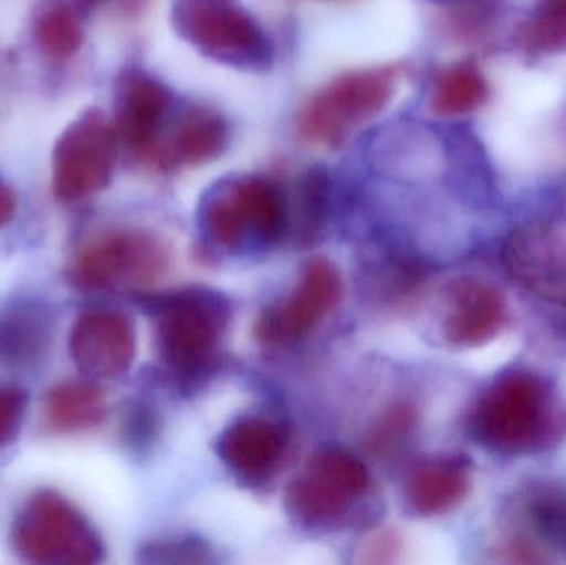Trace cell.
I'll use <instances>...</instances> for the list:
<instances>
[{"mask_svg":"<svg viewBox=\"0 0 566 565\" xmlns=\"http://www.w3.org/2000/svg\"><path fill=\"white\" fill-rule=\"evenodd\" d=\"M371 490L361 458L338 447L316 450L285 491V508L310 530H335L355 513Z\"/></svg>","mask_w":566,"mask_h":565,"instance_id":"277c9868","label":"cell"},{"mask_svg":"<svg viewBox=\"0 0 566 565\" xmlns=\"http://www.w3.org/2000/svg\"><path fill=\"white\" fill-rule=\"evenodd\" d=\"M518 46L534 55L566 52V0H544L515 35Z\"/></svg>","mask_w":566,"mask_h":565,"instance_id":"7402d4cb","label":"cell"},{"mask_svg":"<svg viewBox=\"0 0 566 565\" xmlns=\"http://www.w3.org/2000/svg\"><path fill=\"white\" fill-rule=\"evenodd\" d=\"M168 264V249L158 236L122 229L86 245L72 275L76 285L88 291H138L161 279Z\"/></svg>","mask_w":566,"mask_h":565,"instance_id":"ba28073f","label":"cell"},{"mask_svg":"<svg viewBox=\"0 0 566 565\" xmlns=\"http://www.w3.org/2000/svg\"><path fill=\"white\" fill-rule=\"evenodd\" d=\"M515 520L522 540L511 544L509 553L524 554L525 561H538V547L566 554V486L541 483L527 488L515 503Z\"/></svg>","mask_w":566,"mask_h":565,"instance_id":"e0dca14e","label":"cell"},{"mask_svg":"<svg viewBox=\"0 0 566 565\" xmlns=\"http://www.w3.org/2000/svg\"><path fill=\"white\" fill-rule=\"evenodd\" d=\"M118 133L99 112L80 116L63 132L53 153V191L62 201H80L112 181Z\"/></svg>","mask_w":566,"mask_h":565,"instance_id":"9c48e42d","label":"cell"},{"mask_svg":"<svg viewBox=\"0 0 566 565\" xmlns=\"http://www.w3.org/2000/svg\"><path fill=\"white\" fill-rule=\"evenodd\" d=\"M416 427V410L412 405L399 401L386 410L379 418L375 430L369 435V444L376 453H386L399 443H405L406 438L412 433Z\"/></svg>","mask_w":566,"mask_h":565,"instance_id":"cb8c5ba5","label":"cell"},{"mask_svg":"<svg viewBox=\"0 0 566 565\" xmlns=\"http://www.w3.org/2000/svg\"><path fill=\"white\" fill-rule=\"evenodd\" d=\"M13 543L36 564H95L103 544L92 524L55 493H39L27 503L13 530Z\"/></svg>","mask_w":566,"mask_h":565,"instance_id":"52a82bcc","label":"cell"},{"mask_svg":"<svg viewBox=\"0 0 566 565\" xmlns=\"http://www.w3.org/2000/svg\"><path fill=\"white\" fill-rule=\"evenodd\" d=\"M45 415L55 430H86L102 423L105 418V397L96 385L88 381H66L50 391Z\"/></svg>","mask_w":566,"mask_h":565,"instance_id":"d6986e66","label":"cell"},{"mask_svg":"<svg viewBox=\"0 0 566 565\" xmlns=\"http://www.w3.org/2000/svg\"><path fill=\"white\" fill-rule=\"evenodd\" d=\"M70 350L80 370L90 377H119L135 362V325L122 312L108 308L86 312L73 327Z\"/></svg>","mask_w":566,"mask_h":565,"instance_id":"7c38bea8","label":"cell"},{"mask_svg":"<svg viewBox=\"0 0 566 565\" xmlns=\"http://www.w3.org/2000/svg\"><path fill=\"white\" fill-rule=\"evenodd\" d=\"M502 255L512 278L525 289L566 305V219L517 229Z\"/></svg>","mask_w":566,"mask_h":565,"instance_id":"8fae6325","label":"cell"},{"mask_svg":"<svg viewBox=\"0 0 566 565\" xmlns=\"http://www.w3.org/2000/svg\"><path fill=\"white\" fill-rule=\"evenodd\" d=\"M228 123L214 109L189 108L171 135L163 136L149 163L163 166H198L221 155L228 145Z\"/></svg>","mask_w":566,"mask_h":565,"instance_id":"ac0fdd59","label":"cell"},{"mask_svg":"<svg viewBox=\"0 0 566 565\" xmlns=\"http://www.w3.org/2000/svg\"><path fill=\"white\" fill-rule=\"evenodd\" d=\"M27 395L19 388L0 387V444L13 440L23 414H25Z\"/></svg>","mask_w":566,"mask_h":565,"instance_id":"d4e9b609","label":"cell"},{"mask_svg":"<svg viewBox=\"0 0 566 565\" xmlns=\"http://www.w3.org/2000/svg\"><path fill=\"white\" fill-rule=\"evenodd\" d=\"M231 304L209 289H185L155 304L156 348L163 365L182 378L214 365L231 324Z\"/></svg>","mask_w":566,"mask_h":565,"instance_id":"7a4b0ae2","label":"cell"},{"mask_svg":"<svg viewBox=\"0 0 566 565\" xmlns=\"http://www.w3.org/2000/svg\"><path fill=\"white\" fill-rule=\"evenodd\" d=\"M469 425L475 440L489 450L527 454L555 437L557 405L541 377L531 372H509L479 397Z\"/></svg>","mask_w":566,"mask_h":565,"instance_id":"6da1fadb","label":"cell"},{"mask_svg":"<svg viewBox=\"0 0 566 565\" xmlns=\"http://www.w3.org/2000/svg\"><path fill=\"white\" fill-rule=\"evenodd\" d=\"M205 553V546L191 540L165 541L146 550L151 563H202Z\"/></svg>","mask_w":566,"mask_h":565,"instance_id":"484cf974","label":"cell"},{"mask_svg":"<svg viewBox=\"0 0 566 565\" xmlns=\"http://www.w3.org/2000/svg\"><path fill=\"white\" fill-rule=\"evenodd\" d=\"M83 2L93 3V2H99V0H83Z\"/></svg>","mask_w":566,"mask_h":565,"instance_id":"83f0119b","label":"cell"},{"mask_svg":"<svg viewBox=\"0 0 566 565\" xmlns=\"http://www.w3.org/2000/svg\"><path fill=\"white\" fill-rule=\"evenodd\" d=\"M169 95L161 83L145 73H128L119 83L115 128L119 138L149 161L161 138Z\"/></svg>","mask_w":566,"mask_h":565,"instance_id":"9a60e30c","label":"cell"},{"mask_svg":"<svg viewBox=\"0 0 566 565\" xmlns=\"http://www.w3.org/2000/svg\"><path fill=\"white\" fill-rule=\"evenodd\" d=\"M488 98V82L474 63H455L441 73L432 86V113L442 118L468 115Z\"/></svg>","mask_w":566,"mask_h":565,"instance_id":"ffe728a7","label":"cell"},{"mask_svg":"<svg viewBox=\"0 0 566 565\" xmlns=\"http://www.w3.org/2000/svg\"><path fill=\"white\" fill-rule=\"evenodd\" d=\"M472 486L471 461L461 454H441L419 461L406 477L402 498L416 516L451 513Z\"/></svg>","mask_w":566,"mask_h":565,"instance_id":"2e32d148","label":"cell"},{"mask_svg":"<svg viewBox=\"0 0 566 565\" xmlns=\"http://www.w3.org/2000/svg\"><path fill=\"white\" fill-rule=\"evenodd\" d=\"M172 22L182 39L226 65L262 69L271 62L261 27L234 0H176Z\"/></svg>","mask_w":566,"mask_h":565,"instance_id":"5b68a950","label":"cell"},{"mask_svg":"<svg viewBox=\"0 0 566 565\" xmlns=\"http://www.w3.org/2000/svg\"><path fill=\"white\" fill-rule=\"evenodd\" d=\"M35 39L43 53L56 60L75 55L83 43L78 17L66 6H52L40 13Z\"/></svg>","mask_w":566,"mask_h":565,"instance_id":"603a6c76","label":"cell"},{"mask_svg":"<svg viewBox=\"0 0 566 565\" xmlns=\"http://www.w3.org/2000/svg\"><path fill=\"white\" fill-rule=\"evenodd\" d=\"M289 448V431L264 417L239 418L218 441L222 463L245 481H264L277 473Z\"/></svg>","mask_w":566,"mask_h":565,"instance_id":"5bb4252c","label":"cell"},{"mask_svg":"<svg viewBox=\"0 0 566 565\" xmlns=\"http://www.w3.org/2000/svg\"><path fill=\"white\" fill-rule=\"evenodd\" d=\"M201 226L206 238L222 251L271 248L285 232V196L268 178L231 179L205 199Z\"/></svg>","mask_w":566,"mask_h":565,"instance_id":"3957f363","label":"cell"},{"mask_svg":"<svg viewBox=\"0 0 566 565\" xmlns=\"http://www.w3.org/2000/svg\"><path fill=\"white\" fill-rule=\"evenodd\" d=\"M52 325L42 312L20 308L0 317V362L29 364L45 354Z\"/></svg>","mask_w":566,"mask_h":565,"instance_id":"44dd1931","label":"cell"},{"mask_svg":"<svg viewBox=\"0 0 566 565\" xmlns=\"http://www.w3.org/2000/svg\"><path fill=\"white\" fill-rule=\"evenodd\" d=\"M395 85L392 69L345 73L306 103L298 119L300 133L313 145H342L353 129L385 109Z\"/></svg>","mask_w":566,"mask_h":565,"instance_id":"8992f818","label":"cell"},{"mask_svg":"<svg viewBox=\"0 0 566 565\" xmlns=\"http://www.w3.org/2000/svg\"><path fill=\"white\" fill-rule=\"evenodd\" d=\"M15 195H13L12 189L0 185V228L9 224L10 219L13 218V212H15Z\"/></svg>","mask_w":566,"mask_h":565,"instance_id":"4316f807","label":"cell"},{"mask_svg":"<svg viewBox=\"0 0 566 565\" xmlns=\"http://www.w3.org/2000/svg\"><path fill=\"white\" fill-rule=\"evenodd\" d=\"M507 317V304L499 289L479 279H458L448 289L442 335L454 347H481L501 334Z\"/></svg>","mask_w":566,"mask_h":565,"instance_id":"4fadbf2b","label":"cell"},{"mask_svg":"<svg viewBox=\"0 0 566 565\" xmlns=\"http://www.w3.org/2000/svg\"><path fill=\"white\" fill-rule=\"evenodd\" d=\"M342 275L326 259L306 262L289 295L261 312L254 324L255 341L285 347L312 335L342 301Z\"/></svg>","mask_w":566,"mask_h":565,"instance_id":"30bf717a","label":"cell"}]
</instances>
